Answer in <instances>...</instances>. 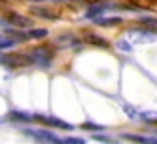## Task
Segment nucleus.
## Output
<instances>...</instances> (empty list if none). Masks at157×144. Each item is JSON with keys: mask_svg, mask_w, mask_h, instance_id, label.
<instances>
[{"mask_svg": "<svg viewBox=\"0 0 157 144\" xmlns=\"http://www.w3.org/2000/svg\"><path fill=\"white\" fill-rule=\"evenodd\" d=\"M26 58H28V66L32 64V66L50 70L54 64V58H56V50L50 46H36L30 52H26Z\"/></svg>", "mask_w": 157, "mask_h": 144, "instance_id": "nucleus-1", "label": "nucleus"}, {"mask_svg": "<svg viewBox=\"0 0 157 144\" xmlns=\"http://www.w3.org/2000/svg\"><path fill=\"white\" fill-rule=\"evenodd\" d=\"M22 132L42 144H62V138H58L52 130H46V128H22Z\"/></svg>", "mask_w": 157, "mask_h": 144, "instance_id": "nucleus-2", "label": "nucleus"}, {"mask_svg": "<svg viewBox=\"0 0 157 144\" xmlns=\"http://www.w3.org/2000/svg\"><path fill=\"white\" fill-rule=\"evenodd\" d=\"M56 44L60 48H64V50H82L84 48V40L78 38L76 34H72V32H66V34H60L56 38Z\"/></svg>", "mask_w": 157, "mask_h": 144, "instance_id": "nucleus-3", "label": "nucleus"}, {"mask_svg": "<svg viewBox=\"0 0 157 144\" xmlns=\"http://www.w3.org/2000/svg\"><path fill=\"white\" fill-rule=\"evenodd\" d=\"M4 22L10 24V26L18 28V30H28L32 28V18L30 16H24V14H18V12H8Z\"/></svg>", "mask_w": 157, "mask_h": 144, "instance_id": "nucleus-4", "label": "nucleus"}, {"mask_svg": "<svg viewBox=\"0 0 157 144\" xmlns=\"http://www.w3.org/2000/svg\"><path fill=\"white\" fill-rule=\"evenodd\" d=\"M34 120H40L42 124H46L48 128H62V130H74V126L70 122L62 120L58 116H44V114H34Z\"/></svg>", "mask_w": 157, "mask_h": 144, "instance_id": "nucleus-5", "label": "nucleus"}, {"mask_svg": "<svg viewBox=\"0 0 157 144\" xmlns=\"http://www.w3.org/2000/svg\"><path fill=\"white\" fill-rule=\"evenodd\" d=\"M129 32V36L133 40H137V42H151V40L155 38V32L151 30V28H131V30H127Z\"/></svg>", "mask_w": 157, "mask_h": 144, "instance_id": "nucleus-6", "label": "nucleus"}, {"mask_svg": "<svg viewBox=\"0 0 157 144\" xmlns=\"http://www.w3.org/2000/svg\"><path fill=\"white\" fill-rule=\"evenodd\" d=\"M30 14L32 16H38L42 20H58V12H54L52 8H46V6H32L30 8Z\"/></svg>", "mask_w": 157, "mask_h": 144, "instance_id": "nucleus-7", "label": "nucleus"}, {"mask_svg": "<svg viewBox=\"0 0 157 144\" xmlns=\"http://www.w3.org/2000/svg\"><path fill=\"white\" fill-rule=\"evenodd\" d=\"M84 42L92 44V46H98V48H109V42H107L105 38H101V36L94 34V32H86L84 34Z\"/></svg>", "mask_w": 157, "mask_h": 144, "instance_id": "nucleus-8", "label": "nucleus"}, {"mask_svg": "<svg viewBox=\"0 0 157 144\" xmlns=\"http://www.w3.org/2000/svg\"><path fill=\"white\" fill-rule=\"evenodd\" d=\"M96 26H119L123 24V18L121 16H100V18L94 20Z\"/></svg>", "mask_w": 157, "mask_h": 144, "instance_id": "nucleus-9", "label": "nucleus"}, {"mask_svg": "<svg viewBox=\"0 0 157 144\" xmlns=\"http://www.w3.org/2000/svg\"><path fill=\"white\" fill-rule=\"evenodd\" d=\"M24 34H26V40H44L48 38V34L50 32L46 30V28H28V30H24Z\"/></svg>", "mask_w": 157, "mask_h": 144, "instance_id": "nucleus-10", "label": "nucleus"}, {"mask_svg": "<svg viewBox=\"0 0 157 144\" xmlns=\"http://www.w3.org/2000/svg\"><path fill=\"white\" fill-rule=\"evenodd\" d=\"M104 12H107L105 4H96V6H90L88 10H86V18L96 20V18H100V16H104Z\"/></svg>", "mask_w": 157, "mask_h": 144, "instance_id": "nucleus-11", "label": "nucleus"}, {"mask_svg": "<svg viewBox=\"0 0 157 144\" xmlns=\"http://www.w3.org/2000/svg\"><path fill=\"white\" fill-rule=\"evenodd\" d=\"M8 118H10V120H18V122H32L34 120V114L22 112V110H10V112H8Z\"/></svg>", "mask_w": 157, "mask_h": 144, "instance_id": "nucleus-12", "label": "nucleus"}, {"mask_svg": "<svg viewBox=\"0 0 157 144\" xmlns=\"http://www.w3.org/2000/svg\"><path fill=\"white\" fill-rule=\"evenodd\" d=\"M80 128L82 130H88V132H104L105 126L104 124H98V122H84Z\"/></svg>", "mask_w": 157, "mask_h": 144, "instance_id": "nucleus-13", "label": "nucleus"}, {"mask_svg": "<svg viewBox=\"0 0 157 144\" xmlns=\"http://www.w3.org/2000/svg\"><path fill=\"white\" fill-rule=\"evenodd\" d=\"M139 120L145 124H155L157 126V114L155 112H139Z\"/></svg>", "mask_w": 157, "mask_h": 144, "instance_id": "nucleus-14", "label": "nucleus"}, {"mask_svg": "<svg viewBox=\"0 0 157 144\" xmlns=\"http://www.w3.org/2000/svg\"><path fill=\"white\" fill-rule=\"evenodd\" d=\"M137 22L141 24V26H149V28H157V18L153 16H139Z\"/></svg>", "mask_w": 157, "mask_h": 144, "instance_id": "nucleus-15", "label": "nucleus"}, {"mask_svg": "<svg viewBox=\"0 0 157 144\" xmlns=\"http://www.w3.org/2000/svg\"><path fill=\"white\" fill-rule=\"evenodd\" d=\"M123 112H125L127 118H131V120H139V110L133 108L131 104H123Z\"/></svg>", "mask_w": 157, "mask_h": 144, "instance_id": "nucleus-16", "label": "nucleus"}, {"mask_svg": "<svg viewBox=\"0 0 157 144\" xmlns=\"http://www.w3.org/2000/svg\"><path fill=\"white\" fill-rule=\"evenodd\" d=\"M115 46H117V50H121V52H127V54H129V52L133 50V48H131V44L127 42L125 38H119L117 42H115Z\"/></svg>", "mask_w": 157, "mask_h": 144, "instance_id": "nucleus-17", "label": "nucleus"}, {"mask_svg": "<svg viewBox=\"0 0 157 144\" xmlns=\"http://www.w3.org/2000/svg\"><path fill=\"white\" fill-rule=\"evenodd\" d=\"M14 46H16V44L12 42L8 36H0V52H2V50H8V48H14Z\"/></svg>", "mask_w": 157, "mask_h": 144, "instance_id": "nucleus-18", "label": "nucleus"}, {"mask_svg": "<svg viewBox=\"0 0 157 144\" xmlns=\"http://www.w3.org/2000/svg\"><path fill=\"white\" fill-rule=\"evenodd\" d=\"M62 144H86V140L78 136H68V138H62Z\"/></svg>", "mask_w": 157, "mask_h": 144, "instance_id": "nucleus-19", "label": "nucleus"}, {"mask_svg": "<svg viewBox=\"0 0 157 144\" xmlns=\"http://www.w3.org/2000/svg\"><path fill=\"white\" fill-rule=\"evenodd\" d=\"M98 140H101V142H105V144H117L115 140H111V138H105V136H96Z\"/></svg>", "mask_w": 157, "mask_h": 144, "instance_id": "nucleus-20", "label": "nucleus"}, {"mask_svg": "<svg viewBox=\"0 0 157 144\" xmlns=\"http://www.w3.org/2000/svg\"><path fill=\"white\" fill-rule=\"evenodd\" d=\"M52 2H78V0H52Z\"/></svg>", "mask_w": 157, "mask_h": 144, "instance_id": "nucleus-21", "label": "nucleus"}]
</instances>
